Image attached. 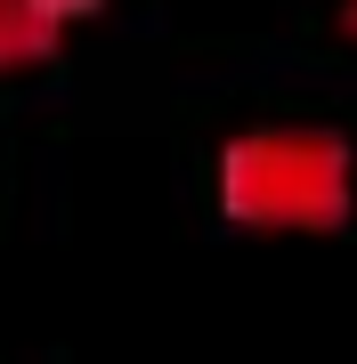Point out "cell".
<instances>
[{"mask_svg":"<svg viewBox=\"0 0 357 364\" xmlns=\"http://www.w3.org/2000/svg\"><path fill=\"white\" fill-rule=\"evenodd\" d=\"M219 210L236 227H341L349 146L333 130H252L219 154Z\"/></svg>","mask_w":357,"mask_h":364,"instance_id":"1","label":"cell"},{"mask_svg":"<svg viewBox=\"0 0 357 364\" xmlns=\"http://www.w3.org/2000/svg\"><path fill=\"white\" fill-rule=\"evenodd\" d=\"M49 49H57V25H49V16H33L25 0H0V73L41 65Z\"/></svg>","mask_w":357,"mask_h":364,"instance_id":"2","label":"cell"},{"mask_svg":"<svg viewBox=\"0 0 357 364\" xmlns=\"http://www.w3.org/2000/svg\"><path fill=\"white\" fill-rule=\"evenodd\" d=\"M25 9H33V16H49V25L66 33L73 16H90V9H98V0H25Z\"/></svg>","mask_w":357,"mask_h":364,"instance_id":"3","label":"cell"},{"mask_svg":"<svg viewBox=\"0 0 357 364\" xmlns=\"http://www.w3.org/2000/svg\"><path fill=\"white\" fill-rule=\"evenodd\" d=\"M349 33H357V0H349Z\"/></svg>","mask_w":357,"mask_h":364,"instance_id":"4","label":"cell"}]
</instances>
